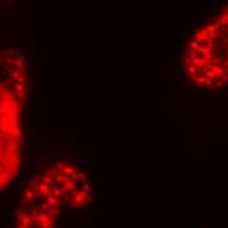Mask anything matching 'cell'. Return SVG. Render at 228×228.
<instances>
[{
  "label": "cell",
  "mask_w": 228,
  "mask_h": 228,
  "mask_svg": "<svg viewBox=\"0 0 228 228\" xmlns=\"http://www.w3.org/2000/svg\"><path fill=\"white\" fill-rule=\"evenodd\" d=\"M63 206L43 172L39 173L22 190L16 211V228H55Z\"/></svg>",
  "instance_id": "3"
},
{
  "label": "cell",
  "mask_w": 228,
  "mask_h": 228,
  "mask_svg": "<svg viewBox=\"0 0 228 228\" xmlns=\"http://www.w3.org/2000/svg\"><path fill=\"white\" fill-rule=\"evenodd\" d=\"M26 81L24 56L15 50L0 51V131L21 132L19 119Z\"/></svg>",
  "instance_id": "2"
},
{
  "label": "cell",
  "mask_w": 228,
  "mask_h": 228,
  "mask_svg": "<svg viewBox=\"0 0 228 228\" xmlns=\"http://www.w3.org/2000/svg\"><path fill=\"white\" fill-rule=\"evenodd\" d=\"M185 76L199 88L228 84V7L193 34L182 56Z\"/></svg>",
  "instance_id": "1"
},
{
  "label": "cell",
  "mask_w": 228,
  "mask_h": 228,
  "mask_svg": "<svg viewBox=\"0 0 228 228\" xmlns=\"http://www.w3.org/2000/svg\"><path fill=\"white\" fill-rule=\"evenodd\" d=\"M43 174L60 197L63 204L72 208H81L91 201L92 189L88 177L71 163H56L43 171Z\"/></svg>",
  "instance_id": "4"
}]
</instances>
